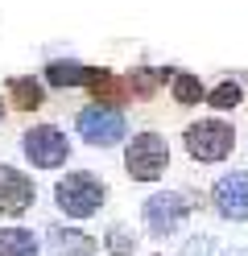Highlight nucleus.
I'll list each match as a JSON object with an SVG mask.
<instances>
[{
	"instance_id": "f257e3e1",
	"label": "nucleus",
	"mask_w": 248,
	"mask_h": 256,
	"mask_svg": "<svg viewBox=\"0 0 248 256\" xmlns=\"http://www.w3.org/2000/svg\"><path fill=\"white\" fill-rule=\"evenodd\" d=\"M54 198H58V206L71 219H87V215L99 211V202H104V186H99L95 174L75 170V174H66V178L54 186Z\"/></svg>"
},
{
	"instance_id": "f03ea898",
	"label": "nucleus",
	"mask_w": 248,
	"mask_h": 256,
	"mask_svg": "<svg viewBox=\"0 0 248 256\" xmlns=\"http://www.w3.org/2000/svg\"><path fill=\"white\" fill-rule=\"evenodd\" d=\"M124 166H128L132 182H157L165 174V166H170V149H165V140L157 132H141L124 149Z\"/></svg>"
},
{
	"instance_id": "7ed1b4c3",
	"label": "nucleus",
	"mask_w": 248,
	"mask_h": 256,
	"mask_svg": "<svg viewBox=\"0 0 248 256\" xmlns=\"http://www.w3.org/2000/svg\"><path fill=\"white\" fill-rule=\"evenodd\" d=\"M236 145V132L223 120H198L186 128V153L194 162H223Z\"/></svg>"
},
{
	"instance_id": "20e7f679",
	"label": "nucleus",
	"mask_w": 248,
	"mask_h": 256,
	"mask_svg": "<svg viewBox=\"0 0 248 256\" xmlns=\"http://www.w3.org/2000/svg\"><path fill=\"white\" fill-rule=\"evenodd\" d=\"M21 149H25V157L33 166H42V170H54V166H62L66 162V136L58 132L54 124H38V128H29L25 132V140H21Z\"/></svg>"
},
{
	"instance_id": "39448f33",
	"label": "nucleus",
	"mask_w": 248,
	"mask_h": 256,
	"mask_svg": "<svg viewBox=\"0 0 248 256\" xmlns=\"http://www.w3.org/2000/svg\"><path fill=\"white\" fill-rule=\"evenodd\" d=\"M79 136L87 145H116L124 136V116L116 108H83L79 112Z\"/></svg>"
},
{
	"instance_id": "423d86ee",
	"label": "nucleus",
	"mask_w": 248,
	"mask_h": 256,
	"mask_svg": "<svg viewBox=\"0 0 248 256\" xmlns=\"http://www.w3.org/2000/svg\"><path fill=\"white\" fill-rule=\"evenodd\" d=\"M211 202H215V211H219L223 219H248V174L244 170H231L223 174L219 182H215L211 190Z\"/></svg>"
},
{
	"instance_id": "0eeeda50",
	"label": "nucleus",
	"mask_w": 248,
	"mask_h": 256,
	"mask_svg": "<svg viewBox=\"0 0 248 256\" xmlns=\"http://www.w3.org/2000/svg\"><path fill=\"white\" fill-rule=\"evenodd\" d=\"M186 211H190V202L182 194H170V190H165V194H153V198H145V228L153 236H170Z\"/></svg>"
},
{
	"instance_id": "6e6552de",
	"label": "nucleus",
	"mask_w": 248,
	"mask_h": 256,
	"mask_svg": "<svg viewBox=\"0 0 248 256\" xmlns=\"http://www.w3.org/2000/svg\"><path fill=\"white\" fill-rule=\"evenodd\" d=\"M33 182L29 174L13 170V166H0V215H25L33 206Z\"/></svg>"
},
{
	"instance_id": "1a4fd4ad",
	"label": "nucleus",
	"mask_w": 248,
	"mask_h": 256,
	"mask_svg": "<svg viewBox=\"0 0 248 256\" xmlns=\"http://www.w3.org/2000/svg\"><path fill=\"white\" fill-rule=\"evenodd\" d=\"M50 244L58 256H95V240L79 228H50Z\"/></svg>"
},
{
	"instance_id": "9d476101",
	"label": "nucleus",
	"mask_w": 248,
	"mask_h": 256,
	"mask_svg": "<svg viewBox=\"0 0 248 256\" xmlns=\"http://www.w3.org/2000/svg\"><path fill=\"white\" fill-rule=\"evenodd\" d=\"M99 74H104V70L79 66V62H50V66H46V83H54V87H79V83H91V87H95Z\"/></svg>"
},
{
	"instance_id": "9b49d317",
	"label": "nucleus",
	"mask_w": 248,
	"mask_h": 256,
	"mask_svg": "<svg viewBox=\"0 0 248 256\" xmlns=\"http://www.w3.org/2000/svg\"><path fill=\"white\" fill-rule=\"evenodd\" d=\"M38 240L25 228H0V256H38Z\"/></svg>"
},
{
	"instance_id": "f8f14e48",
	"label": "nucleus",
	"mask_w": 248,
	"mask_h": 256,
	"mask_svg": "<svg viewBox=\"0 0 248 256\" xmlns=\"http://www.w3.org/2000/svg\"><path fill=\"white\" fill-rule=\"evenodd\" d=\"M9 95H13V108H21V112H33V108H42V83L38 78H29V74H21V78H9Z\"/></svg>"
},
{
	"instance_id": "ddd939ff",
	"label": "nucleus",
	"mask_w": 248,
	"mask_h": 256,
	"mask_svg": "<svg viewBox=\"0 0 248 256\" xmlns=\"http://www.w3.org/2000/svg\"><path fill=\"white\" fill-rule=\"evenodd\" d=\"M170 91H174V100H178L182 108H190V104L203 100V83H198L194 74H174V78H170Z\"/></svg>"
},
{
	"instance_id": "4468645a",
	"label": "nucleus",
	"mask_w": 248,
	"mask_h": 256,
	"mask_svg": "<svg viewBox=\"0 0 248 256\" xmlns=\"http://www.w3.org/2000/svg\"><path fill=\"white\" fill-rule=\"evenodd\" d=\"M240 83H231V78H223L219 87H215L211 95H207V104L215 108V112H231V108H240Z\"/></svg>"
},
{
	"instance_id": "2eb2a0df",
	"label": "nucleus",
	"mask_w": 248,
	"mask_h": 256,
	"mask_svg": "<svg viewBox=\"0 0 248 256\" xmlns=\"http://www.w3.org/2000/svg\"><path fill=\"white\" fill-rule=\"evenodd\" d=\"M157 83H165V70H153V66H141V70H132L128 74V87L132 91H141V95H149Z\"/></svg>"
},
{
	"instance_id": "dca6fc26",
	"label": "nucleus",
	"mask_w": 248,
	"mask_h": 256,
	"mask_svg": "<svg viewBox=\"0 0 248 256\" xmlns=\"http://www.w3.org/2000/svg\"><path fill=\"white\" fill-rule=\"evenodd\" d=\"M137 240H141V236H132L128 228H112V232H108V240H104V248H108V252H116V256H128L132 248H137Z\"/></svg>"
},
{
	"instance_id": "f3484780",
	"label": "nucleus",
	"mask_w": 248,
	"mask_h": 256,
	"mask_svg": "<svg viewBox=\"0 0 248 256\" xmlns=\"http://www.w3.org/2000/svg\"><path fill=\"white\" fill-rule=\"evenodd\" d=\"M182 256H211V236H190L182 244Z\"/></svg>"
},
{
	"instance_id": "a211bd4d",
	"label": "nucleus",
	"mask_w": 248,
	"mask_h": 256,
	"mask_svg": "<svg viewBox=\"0 0 248 256\" xmlns=\"http://www.w3.org/2000/svg\"><path fill=\"white\" fill-rule=\"evenodd\" d=\"M223 256H248V252H244V248H227Z\"/></svg>"
}]
</instances>
